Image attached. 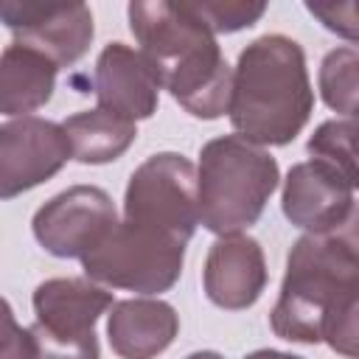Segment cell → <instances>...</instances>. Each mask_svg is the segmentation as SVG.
Masks as SVG:
<instances>
[{
    "label": "cell",
    "instance_id": "obj_9",
    "mask_svg": "<svg viewBox=\"0 0 359 359\" xmlns=\"http://www.w3.org/2000/svg\"><path fill=\"white\" fill-rule=\"evenodd\" d=\"M0 22L14 34V42L45 53L56 67L76 65L95 36L93 11L84 3L0 0Z\"/></svg>",
    "mask_w": 359,
    "mask_h": 359
},
{
    "label": "cell",
    "instance_id": "obj_18",
    "mask_svg": "<svg viewBox=\"0 0 359 359\" xmlns=\"http://www.w3.org/2000/svg\"><path fill=\"white\" fill-rule=\"evenodd\" d=\"M356 118H334L323 121L314 135L306 143V151L311 160H323L334 165L339 174H345L351 182H356Z\"/></svg>",
    "mask_w": 359,
    "mask_h": 359
},
{
    "label": "cell",
    "instance_id": "obj_2",
    "mask_svg": "<svg viewBox=\"0 0 359 359\" xmlns=\"http://www.w3.org/2000/svg\"><path fill=\"white\" fill-rule=\"evenodd\" d=\"M140 53L157 70L160 87L194 118L213 121L227 112L233 67L216 36L185 0H135L126 8Z\"/></svg>",
    "mask_w": 359,
    "mask_h": 359
},
{
    "label": "cell",
    "instance_id": "obj_21",
    "mask_svg": "<svg viewBox=\"0 0 359 359\" xmlns=\"http://www.w3.org/2000/svg\"><path fill=\"white\" fill-rule=\"evenodd\" d=\"M306 8L334 34L345 36L348 42L356 39V6L351 0L345 3H306Z\"/></svg>",
    "mask_w": 359,
    "mask_h": 359
},
{
    "label": "cell",
    "instance_id": "obj_22",
    "mask_svg": "<svg viewBox=\"0 0 359 359\" xmlns=\"http://www.w3.org/2000/svg\"><path fill=\"white\" fill-rule=\"evenodd\" d=\"M244 359H303V356H294V353H286V351H275V348H258V351L247 353Z\"/></svg>",
    "mask_w": 359,
    "mask_h": 359
},
{
    "label": "cell",
    "instance_id": "obj_23",
    "mask_svg": "<svg viewBox=\"0 0 359 359\" xmlns=\"http://www.w3.org/2000/svg\"><path fill=\"white\" fill-rule=\"evenodd\" d=\"M185 359H224V356L216 353V351H194V353H188Z\"/></svg>",
    "mask_w": 359,
    "mask_h": 359
},
{
    "label": "cell",
    "instance_id": "obj_4",
    "mask_svg": "<svg viewBox=\"0 0 359 359\" xmlns=\"http://www.w3.org/2000/svg\"><path fill=\"white\" fill-rule=\"evenodd\" d=\"M280 180L278 160L238 135L213 137L199 151L196 210L199 224L216 236L252 227Z\"/></svg>",
    "mask_w": 359,
    "mask_h": 359
},
{
    "label": "cell",
    "instance_id": "obj_11",
    "mask_svg": "<svg viewBox=\"0 0 359 359\" xmlns=\"http://www.w3.org/2000/svg\"><path fill=\"white\" fill-rule=\"evenodd\" d=\"M283 216L306 233H331L356 219V182L323 160L294 163L283 180Z\"/></svg>",
    "mask_w": 359,
    "mask_h": 359
},
{
    "label": "cell",
    "instance_id": "obj_15",
    "mask_svg": "<svg viewBox=\"0 0 359 359\" xmlns=\"http://www.w3.org/2000/svg\"><path fill=\"white\" fill-rule=\"evenodd\" d=\"M56 70L45 53L11 42L0 53V115L28 118L42 109L56 90Z\"/></svg>",
    "mask_w": 359,
    "mask_h": 359
},
{
    "label": "cell",
    "instance_id": "obj_7",
    "mask_svg": "<svg viewBox=\"0 0 359 359\" xmlns=\"http://www.w3.org/2000/svg\"><path fill=\"white\" fill-rule=\"evenodd\" d=\"M123 222L188 244L199 227L194 163L177 151H160L143 160L126 182Z\"/></svg>",
    "mask_w": 359,
    "mask_h": 359
},
{
    "label": "cell",
    "instance_id": "obj_20",
    "mask_svg": "<svg viewBox=\"0 0 359 359\" xmlns=\"http://www.w3.org/2000/svg\"><path fill=\"white\" fill-rule=\"evenodd\" d=\"M0 359H34L31 331L17 323L6 297H0Z\"/></svg>",
    "mask_w": 359,
    "mask_h": 359
},
{
    "label": "cell",
    "instance_id": "obj_19",
    "mask_svg": "<svg viewBox=\"0 0 359 359\" xmlns=\"http://www.w3.org/2000/svg\"><path fill=\"white\" fill-rule=\"evenodd\" d=\"M185 3L208 25L213 36L252 28L266 11V3L261 0H185Z\"/></svg>",
    "mask_w": 359,
    "mask_h": 359
},
{
    "label": "cell",
    "instance_id": "obj_14",
    "mask_svg": "<svg viewBox=\"0 0 359 359\" xmlns=\"http://www.w3.org/2000/svg\"><path fill=\"white\" fill-rule=\"evenodd\" d=\"M180 334V314L160 297H129L109 309L107 337L121 359H154Z\"/></svg>",
    "mask_w": 359,
    "mask_h": 359
},
{
    "label": "cell",
    "instance_id": "obj_16",
    "mask_svg": "<svg viewBox=\"0 0 359 359\" xmlns=\"http://www.w3.org/2000/svg\"><path fill=\"white\" fill-rule=\"evenodd\" d=\"M62 129L70 143V157L84 165H104L118 160L137 137V126L132 121H123L98 107L70 115Z\"/></svg>",
    "mask_w": 359,
    "mask_h": 359
},
{
    "label": "cell",
    "instance_id": "obj_1",
    "mask_svg": "<svg viewBox=\"0 0 359 359\" xmlns=\"http://www.w3.org/2000/svg\"><path fill=\"white\" fill-rule=\"evenodd\" d=\"M359 244L356 219L331 233H306L286 258L278 300L269 314L275 337L286 342H325L356 359L359 339Z\"/></svg>",
    "mask_w": 359,
    "mask_h": 359
},
{
    "label": "cell",
    "instance_id": "obj_12",
    "mask_svg": "<svg viewBox=\"0 0 359 359\" xmlns=\"http://www.w3.org/2000/svg\"><path fill=\"white\" fill-rule=\"evenodd\" d=\"M160 90L163 87L157 70L140 50L123 42H109L98 53L93 70V93L98 98V109L137 123L157 112Z\"/></svg>",
    "mask_w": 359,
    "mask_h": 359
},
{
    "label": "cell",
    "instance_id": "obj_5",
    "mask_svg": "<svg viewBox=\"0 0 359 359\" xmlns=\"http://www.w3.org/2000/svg\"><path fill=\"white\" fill-rule=\"evenodd\" d=\"M34 359H101L95 323L112 309V292L90 278H50L34 289Z\"/></svg>",
    "mask_w": 359,
    "mask_h": 359
},
{
    "label": "cell",
    "instance_id": "obj_10",
    "mask_svg": "<svg viewBox=\"0 0 359 359\" xmlns=\"http://www.w3.org/2000/svg\"><path fill=\"white\" fill-rule=\"evenodd\" d=\"M67 160L73 157L62 123L36 115L0 123V199L48 182Z\"/></svg>",
    "mask_w": 359,
    "mask_h": 359
},
{
    "label": "cell",
    "instance_id": "obj_8",
    "mask_svg": "<svg viewBox=\"0 0 359 359\" xmlns=\"http://www.w3.org/2000/svg\"><path fill=\"white\" fill-rule=\"evenodd\" d=\"M112 196L98 185H73L50 196L31 222L34 238L56 258H84L115 227Z\"/></svg>",
    "mask_w": 359,
    "mask_h": 359
},
{
    "label": "cell",
    "instance_id": "obj_17",
    "mask_svg": "<svg viewBox=\"0 0 359 359\" xmlns=\"http://www.w3.org/2000/svg\"><path fill=\"white\" fill-rule=\"evenodd\" d=\"M356 70H359V56L348 45L328 50L317 76L323 101L345 118H356Z\"/></svg>",
    "mask_w": 359,
    "mask_h": 359
},
{
    "label": "cell",
    "instance_id": "obj_3",
    "mask_svg": "<svg viewBox=\"0 0 359 359\" xmlns=\"http://www.w3.org/2000/svg\"><path fill=\"white\" fill-rule=\"evenodd\" d=\"M314 90L303 48L286 34L252 39L233 67L227 115L252 146H286L309 123Z\"/></svg>",
    "mask_w": 359,
    "mask_h": 359
},
{
    "label": "cell",
    "instance_id": "obj_13",
    "mask_svg": "<svg viewBox=\"0 0 359 359\" xmlns=\"http://www.w3.org/2000/svg\"><path fill=\"white\" fill-rule=\"evenodd\" d=\"M266 258L255 238L244 233L219 236L205 258L202 286L213 306L244 311L258 303L266 289Z\"/></svg>",
    "mask_w": 359,
    "mask_h": 359
},
{
    "label": "cell",
    "instance_id": "obj_6",
    "mask_svg": "<svg viewBox=\"0 0 359 359\" xmlns=\"http://www.w3.org/2000/svg\"><path fill=\"white\" fill-rule=\"evenodd\" d=\"M185 247L188 244L171 236L121 219L104 241L81 258V269L93 283L107 289L160 294L180 280Z\"/></svg>",
    "mask_w": 359,
    "mask_h": 359
}]
</instances>
